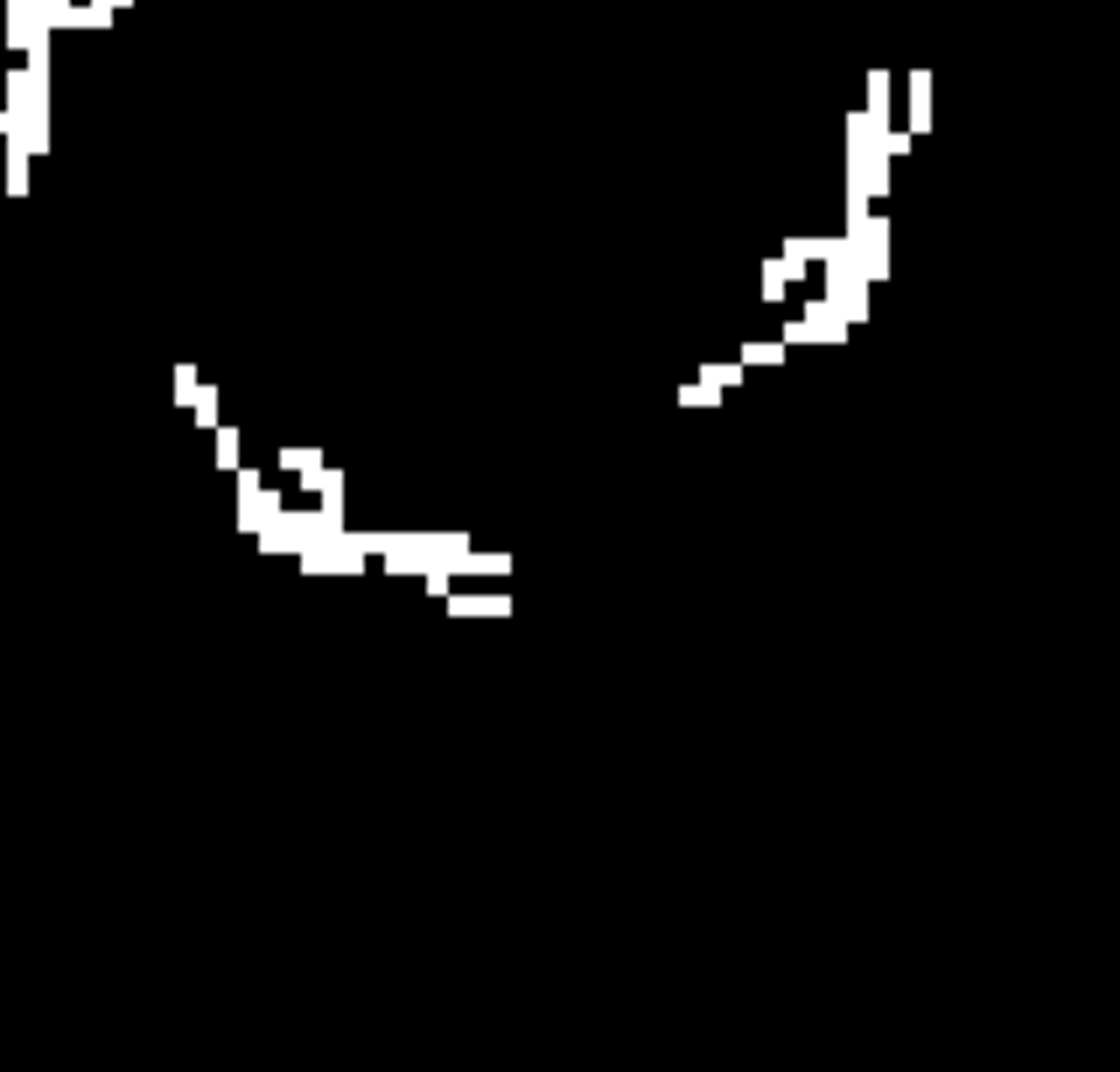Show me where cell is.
Listing matches in <instances>:
<instances>
[{
	"instance_id": "obj_4",
	"label": "cell",
	"mask_w": 1120,
	"mask_h": 1072,
	"mask_svg": "<svg viewBox=\"0 0 1120 1072\" xmlns=\"http://www.w3.org/2000/svg\"><path fill=\"white\" fill-rule=\"evenodd\" d=\"M274 470H287V477L308 484L315 470H323V449H280V455H274Z\"/></svg>"
},
{
	"instance_id": "obj_6",
	"label": "cell",
	"mask_w": 1120,
	"mask_h": 1072,
	"mask_svg": "<svg viewBox=\"0 0 1120 1072\" xmlns=\"http://www.w3.org/2000/svg\"><path fill=\"white\" fill-rule=\"evenodd\" d=\"M784 358H791V344H777V337H757L736 351V365H784Z\"/></svg>"
},
{
	"instance_id": "obj_7",
	"label": "cell",
	"mask_w": 1120,
	"mask_h": 1072,
	"mask_svg": "<svg viewBox=\"0 0 1120 1072\" xmlns=\"http://www.w3.org/2000/svg\"><path fill=\"white\" fill-rule=\"evenodd\" d=\"M680 407H722V393H714V386H700V378H693V386H680Z\"/></svg>"
},
{
	"instance_id": "obj_1",
	"label": "cell",
	"mask_w": 1120,
	"mask_h": 1072,
	"mask_svg": "<svg viewBox=\"0 0 1120 1072\" xmlns=\"http://www.w3.org/2000/svg\"><path fill=\"white\" fill-rule=\"evenodd\" d=\"M0 155H8V197H29V140L8 133V140H0Z\"/></svg>"
},
{
	"instance_id": "obj_5",
	"label": "cell",
	"mask_w": 1120,
	"mask_h": 1072,
	"mask_svg": "<svg viewBox=\"0 0 1120 1072\" xmlns=\"http://www.w3.org/2000/svg\"><path fill=\"white\" fill-rule=\"evenodd\" d=\"M924 120H931V70H911V140L924 133Z\"/></svg>"
},
{
	"instance_id": "obj_3",
	"label": "cell",
	"mask_w": 1120,
	"mask_h": 1072,
	"mask_svg": "<svg viewBox=\"0 0 1120 1072\" xmlns=\"http://www.w3.org/2000/svg\"><path fill=\"white\" fill-rule=\"evenodd\" d=\"M743 371H750V365H736V358H707V365H700V386L729 393V386H743Z\"/></svg>"
},
{
	"instance_id": "obj_2",
	"label": "cell",
	"mask_w": 1120,
	"mask_h": 1072,
	"mask_svg": "<svg viewBox=\"0 0 1120 1072\" xmlns=\"http://www.w3.org/2000/svg\"><path fill=\"white\" fill-rule=\"evenodd\" d=\"M798 274H806V267H798V260H784V253L763 267V301H770V309H784V288H791Z\"/></svg>"
},
{
	"instance_id": "obj_8",
	"label": "cell",
	"mask_w": 1120,
	"mask_h": 1072,
	"mask_svg": "<svg viewBox=\"0 0 1120 1072\" xmlns=\"http://www.w3.org/2000/svg\"><path fill=\"white\" fill-rule=\"evenodd\" d=\"M190 393H197V365H176V407H190Z\"/></svg>"
}]
</instances>
